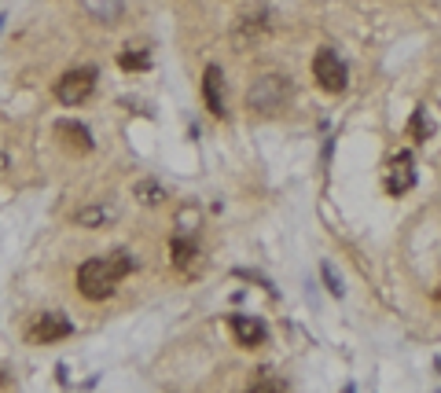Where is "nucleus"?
Listing matches in <instances>:
<instances>
[{
  "label": "nucleus",
  "mask_w": 441,
  "mask_h": 393,
  "mask_svg": "<svg viewBox=\"0 0 441 393\" xmlns=\"http://www.w3.org/2000/svg\"><path fill=\"white\" fill-rule=\"evenodd\" d=\"M133 269H136V261H133V254H125V250L110 254V257H92V261H85V265L77 269V290L85 294L89 302H103V298L114 294L118 280H125Z\"/></svg>",
  "instance_id": "nucleus-1"
},
{
  "label": "nucleus",
  "mask_w": 441,
  "mask_h": 393,
  "mask_svg": "<svg viewBox=\"0 0 441 393\" xmlns=\"http://www.w3.org/2000/svg\"><path fill=\"white\" fill-rule=\"evenodd\" d=\"M290 100V81L283 74H261L247 89V107L257 114H276Z\"/></svg>",
  "instance_id": "nucleus-2"
},
{
  "label": "nucleus",
  "mask_w": 441,
  "mask_h": 393,
  "mask_svg": "<svg viewBox=\"0 0 441 393\" xmlns=\"http://www.w3.org/2000/svg\"><path fill=\"white\" fill-rule=\"evenodd\" d=\"M92 89H96V70L92 67H74L56 81V100L63 107H77L92 96Z\"/></svg>",
  "instance_id": "nucleus-3"
},
{
  "label": "nucleus",
  "mask_w": 441,
  "mask_h": 393,
  "mask_svg": "<svg viewBox=\"0 0 441 393\" xmlns=\"http://www.w3.org/2000/svg\"><path fill=\"white\" fill-rule=\"evenodd\" d=\"M313 77L320 81L324 92H342L346 89V67H342V59L331 52V48H320L313 56Z\"/></svg>",
  "instance_id": "nucleus-4"
},
{
  "label": "nucleus",
  "mask_w": 441,
  "mask_h": 393,
  "mask_svg": "<svg viewBox=\"0 0 441 393\" xmlns=\"http://www.w3.org/2000/svg\"><path fill=\"white\" fill-rule=\"evenodd\" d=\"M30 342L37 346H48V342H59V338H70L74 335V323L63 316V313H41L34 323H30Z\"/></svg>",
  "instance_id": "nucleus-5"
},
{
  "label": "nucleus",
  "mask_w": 441,
  "mask_h": 393,
  "mask_svg": "<svg viewBox=\"0 0 441 393\" xmlns=\"http://www.w3.org/2000/svg\"><path fill=\"white\" fill-rule=\"evenodd\" d=\"M272 26V15L265 11V8H254L250 15H239V22H236V30H232V41H236V48H247V44H254L265 30Z\"/></svg>",
  "instance_id": "nucleus-6"
},
{
  "label": "nucleus",
  "mask_w": 441,
  "mask_h": 393,
  "mask_svg": "<svg viewBox=\"0 0 441 393\" xmlns=\"http://www.w3.org/2000/svg\"><path fill=\"white\" fill-rule=\"evenodd\" d=\"M228 327H232V335H236V342H239V346H247V349L261 346V342L269 338L265 323H261L257 316H243V313H232V316H228Z\"/></svg>",
  "instance_id": "nucleus-7"
},
{
  "label": "nucleus",
  "mask_w": 441,
  "mask_h": 393,
  "mask_svg": "<svg viewBox=\"0 0 441 393\" xmlns=\"http://www.w3.org/2000/svg\"><path fill=\"white\" fill-rule=\"evenodd\" d=\"M203 100H206V107H210V114H214V118H224V114H228V107H224V74H221V67H206V74H203Z\"/></svg>",
  "instance_id": "nucleus-8"
},
{
  "label": "nucleus",
  "mask_w": 441,
  "mask_h": 393,
  "mask_svg": "<svg viewBox=\"0 0 441 393\" xmlns=\"http://www.w3.org/2000/svg\"><path fill=\"white\" fill-rule=\"evenodd\" d=\"M114 221H118V206H110V202H92V206H81L74 214L77 228H107Z\"/></svg>",
  "instance_id": "nucleus-9"
},
{
  "label": "nucleus",
  "mask_w": 441,
  "mask_h": 393,
  "mask_svg": "<svg viewBox=\"0 0 441 393\" xmlns=\"http://www.w3.org/2000/svg\"><path fill=\"white\" fill-rule=\"evenodd\" d=\"M81 8H85V15H89L92 22L114 26L125 15V0H81Z\"/></svg>",
  "instance_id": "nucleus-10"
},
{
  "label": "nucleus",
  "mask_w": 441,
  "mask_h": 393,
  "mask_svg": "<svg viewBox=\"0 0 441 393\" xmlns=\"http://www.w3.org/2000/svg\"><path fill=\"white\" fill-rule=\"evenodd\" d=\"M56 136H63V143H67L70 151H77V155H85V151H92V147H96L89 129L81 125V122H70V118L56 125Z\"/></svg>",
  "instance_id": "nucleus-11"
},
{
  "label": "nucleus",
  "mask_w": 441,
  "mask_h": 393,
  "mask_svg": "<svg viewBox=\"0 0 441 393\" xmlns=\"http://www.w3.org/2000/svg\"><path fill=\"white\" fill-rule=\"evenodd\" d=\"M412 184H416V173H412V155L401 151V155L394 158V173H390V180H386V191H390V195H404Z\"/></svg>",
  "instance_id": "nucleus-12"
},
{
  "label": "nucleus",
  "mask_w": 441,
  "mask_h": 393,
  "mask_svg": "<svg viewBox=\"0 0 441 393\" xmlns=\"http://www.w3.org/2000/svg\"><path fill=\"white\" fill-rule=\"evenodd\" d=\"M173 265L181 269V272H191V265H195V257H199V250H195V243H191V236H177L173 239Z\"/></svg>",
  "instance_id": "nucleus-13"
},
{
  "label": "nucleus",
  "mask_w": 441,
  "mask_h": 393,
  "mask_svg": "<svg viewBox=\"0 0 441 393\" xmlns=\"http://www.w3.org/2000/svg\"><path fill=\"white\" fill-rule=\"evenodd\" d=\"M133 199L140 206H158V202H166V188H162L158 180H136V184H133Z\"/></svg>",
  "instance_id": "nucleus-14"
},
{
  "label": "nucleus",
  "mask_w": 441,
  "mask_h": 393,
  "mask_svg": "<svg viewBox=\"0 0 441 393\" xmlns=\"http://www.w3.org/2000/svg\"><path fill=\"white\" fill-rule=\"evenodd\" d=\"M430 133H434V122H430L427 107H416V110H412V122H408V136H412L416 143H423Z\"/></svg>",
  "instance_id": "nucleus-15"
},
{
  "label": "nucleus",
  "mask_w": 441,
  "mask_h": 393,
  "mask_svg": "<svg viewBox=\"0 0 441 393\" xmlns=\"http://www.w3.org/2000/svg\"><path fill=\"white\" fill-rule=\"evenodd\" d=\"M118 63H122V70H147L151 67V56L140 52V48H125V52L118 56Z\"/></svg>",
  "instance_id": "nucleus-16"
},
{
  "label": "nucleus",
  "mask_w": 441,
  "mask_h": 393,
  "mask_svg": "<svg viewBox=\"0 0 441 393\" xmlns=\"http://www.w3.org/2000/svg\"><path fill=\"white\" fill-rule=\"evenodd\" d=\"M195 228H199V210L181 206V210H177V236H191Z\"/></svg>",
  "instance_id": "nucleus-17"
},
{
  "label": "nucleus",
  "mask_w": 441,
  "mask_h": 393,
  "mask_svg": "<svg viewBox=\"0 0 441 393\" xmlns=\"http://www.w3.org/2000/svg\"><path fill=\"white\" fill-rule=\"evenodd\" d=\"M283 379H272V371H257V379L250 382V389H283Z\"/></svg>",
  "instance_id": "nucleus-18"
},
{
  "label": "nucleus",
  "mask_w": 441,
  "mask_h": 393,
  "mask_svg": "<svg viewBox=\"0 0 441 393\" xmlns=\"http://www.w3.org/2000/svg\"><path fill=\"white\" fill-rule=\"evenodd\" d=\"M320 272H324V283H328V290L335 294V298H342V280L335 276V269H331V265H324Z\"/></svg>",
  "instance_id": "nucleus-19"
},
{
  "label": "nucleus",
  "mask_w": 441,
  "mask_h": 393,
  "mask_svg": "<svg viewBox=\"0 0 441 393\" xmlns=\"http://www.w3.org/2000/svg\"><path fill=\"white\" fill-rule=\"evenodd\" d=\"M11 386H15V375L8 368H0V389H11Z\"/></svg>",
  "instance_id": "nucleus-20"
},
{
  "label": "nucleus",
  "mask_w": 441,
  "mask_h": 393,
  "mask_svg": "<svg viewBox=\"0 0 441 393\" xmlns=\"http://www.w3.org/2000/svg\"><path fill=\"white\" fill-rule=\"evenodd\" d=\"M0 26H4V15H0Z\"/></svg>",
  "instance_id": "nucleus-21"
}]
</instances>
